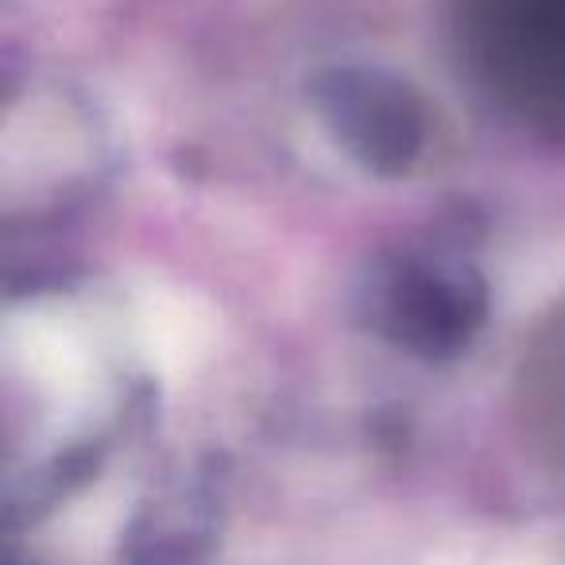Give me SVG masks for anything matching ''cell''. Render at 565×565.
<instances>
[{
    "label": "cell",
    "mask_w": 565,
    "mask_h": 565,
    "mask_svg": "<svg viewBox=\"0 0 565 565\" xmlns=\"http://www.w3.org/2000/svg\"><path fill=\"white\" fill-rule=\"evenodd\" d=\"M492 295L472 259L449 248L387 252L364 282L369 326L418 361H457L488 326Z\"/></svg>",
    "instance_id": "cell-1"
},
{
    "label": "cell",
    "mask_w": 565,
    "mask_h": 565,
    "mask_svg": "<svg viewBox=\"0 0 565 565\" xmlns=\"http://www.w3.org/2000/svg\"><path fill=\"white\" fill-rule=\"evenodd\" d=\"M461 47L495 102L565 128V0H461Z\"/></svg>",
    "instance_id": "cell-2"
},
{
    "label": "cell",
    "mask_w": 565,
    "mask_h": 565,
    "mask_svg": "<svg viewBox=\"0 0 565 565\" xmlns=\"http://www.w3.org/2000/svg\"><path fill=\"white\" fill-rule=\"evenodd\" d=\"M307 105L345 159L376 179H403L430 140V113L403 74L376 63H330L307 82Z\"/></svg>",
    "instance_id": "cell-3"
},
{
    "label": "cell",
    "mask_w": 565,
    "mask_h": 565,
    "mask_svg": "<svg viewBox=\"0 0 565 565\" xmlns=\"http://www.w3.org/2000/svg\"><path fill=\"white\" fill-rule=\"evenodd\" d=\"M531 399L546 403V415L565 430V318L554 322V333L542 341L539 361L531 364Z\"/></svg>",
    "instance_id": "cell-4"
}]
</instances>
